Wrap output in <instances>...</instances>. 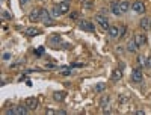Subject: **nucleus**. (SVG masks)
<instances>
[{
	"mask_svg": "<svg viewBox=\"0 0 151 115\" xmlns=\"http://www.w3.org/2000/svg\"><path fill=\"white\" fill-rule=\"evenodd\" d=\"M126 32H127V27H126V26H110L109 30H107L109 36H110V38H113V39L121 38L122 35H126Z\"/></svg>",
	"mask_w": 151,
	"mask_h": 115,
	"instance_id": "obj_1",
	"label": "nucleus"
},
{
	"mask_svg": "<svg viewBox=\"0 0 151 115\" xmlns=\"http://www.w3.org/2000/svg\"><path fill=\"white\" fill-rule=\"evenodd\" d=\"M39 21H42L44 26H51V24H55V18H53V15H50V12H48L47 9H42Z\"/></svg>",
	"mask_w": 151,
	"mask_h": 115,
	"instance_id": "obj_2",
	"label": "nucleus"
},
{
	"mask_svg": "<svg viewBox=\"0 0 151 115\" xmlns=\"http://www.w3.org/2000/svg\"><path fill=\"white\" fill-rule=\"evenodd\" d=\"M95 21L100 24V27L103 29V30H109L110 24H109V20H107L106 15H103V14H97V15H95Z\"/></svg>",
	"mask_w": 151,
	"mask_h": 115,
	"instance_id": "obj_3",
	"label": "nucleus"
},
{
	"mask_svg": "<svg viewBox=\"0 0 151 115\" xmlns=\"http://www.w3.org/2000/svg\"><path fill=\"white\" fill-rule=\"evenodd\" d=\"M41 11H42L41 8H35L33 11H30V14H29V20H30L32 23L39 21V20H41Z\"/></svg>",
	"mask_w": 151,
	"mask_h": 115,
	"instance_id": "obj_4",
	"label": "nucleus"
},
{
	"mask_svg": "<svg viewBox=\"0 0 151 115\" xmlns=\"http://www.w3.org/2000/svg\"><path fill=\"white\" fill-rule=\"evenodd\" d=\"M126 49H127V51H128V53H138L139 45L136 44V41H134V38H133V39H128V41H127Z\"/></svg>",
	"mask_w": 151,
	"mask_h": 115,
	"instance_id": "obj_5",
	"label": "nucleus"
},
{
	"mask_svg": "<svg viewBox=\"0 0 151 115\" xmlns=\"http://www.w3.org/2000/svg\"><path fill=\"white\" fill-rule=\"evenodd\" d=\"M130 77H132V80H133V82H136V83H139V82H142V80H144V74H142V71H141V70H138V68L132 70Z\"/></svg>",
	"mask_w": 151,
	"mask_h": 115,
	"instance_id": "obj_6",
	"label": "nucleus"
},
{
	"mask_svg": "<svg viewBox=\"0 0 151 115\" xmlns=\"http://www.w3.org/2000/svg\"><path fill=\"white\" fill-rule=\"evenodd\" d=\"M79 27L82 30H85V32H94V24L91 21H86V20H82L79 23Z\"/></svg>",
	"mask_w": 151,
	"mask_h": 115,
	"instance_id": "obj_7",
	"label": "nucleus"
},
{
	"mask_svg": "<svg viewBox=\"0 0 151 115\" xmlns=\"http://www.w3.org/2000/svg\"><path fill=\"white\" fill-rule=\"evenodd\" d=\"M134 41H136V44H138L139 47H142V45L147 44V35L138 32L136 35H134Z\"/></svg>",
	"mask_w": 151,
	"mask_h": 115,
	"instance_id": "obj_8",
	"label": "nucleus"
},
{
	"mask_svg": "<svg viewBox=\"0 0 151 115\" xmlns=\"http://www.w3.org/2000/svg\"><path fill=\"white\" fill-rule=\"evenodd\" d=\"M132 9L136 14H144L145 12V5L142 3V2H134L133 5H132Z\"/></svg>",
	"mask_w": 151,
	"mask_h": 115,
	"instance_id": "obj_9",
	"label": "nucleus"
},
{
	"mask_svg": "<svg viewBox=\"0 0 151 115\" xmlns=\"http://www.w3.org/2000/svg\"><path fill=\"white\" fill-rule=\"evenodd\" d=\"M24 104H26V106H27V108L30 109V111H35V109L38 108V100H36L35 97H29L27 100L24 102Z\"/></svg>",
	"mask_w": 151,
	"mask_h": 115,
	"instance_id": "obj_10",
	"label": "nucleus"
},
{
	"mask_svg": "<svg viewBox=\"0 0 151 115\" xmlns=\"http://www.w3.org/2000/svg\"><path fill=\"white\" fill-rule=\"evenodd\" d=\"M56 6H57L59 11H61V14H67V12L69 11V2H68V0H65V2H61V3H57Z\"/></svg>",
	"mask_w": 151,
	"mask_h": 115,
	"instance_id": "obj_11",
	"label": "nucleus"
},
{
	"mask_svg": "<svg viewBox=\"0 0 151 115\" xmlns=\"http://www.w3.org/2000/svg\"><path fill=\"white\" fill-rule=\"evenodd\" d=\"M112 80L113 82H118V80H121L122 79V68H115L112 71Z\"/></svg>",
	"mask_w": 151,
	"mask_h": 115,
	"instance_id": "obj_12",
	"label": "nucleus"
},
{
	"mask_svg": "<svg viewBox=\"0 0 151 115\" xmlns=\"http://www.w3.org/2000/svg\"><path fill=\"white\" fill-rule=\"evenodd\" d=\"M110 11H112V14H113V15H116V17L122 15L121 6H120V2H118V3H112V5H110Z\"/></svg>",
	"mask_w": 151,
	"mask_h": 115,
	"instance_id": "obj_13",
	"label": "nucleus"
},
{
	"mask_svg": "<svg viewBox=\"0 0 151 115\" xmlns=\"http://www.w3.org/2000/svg\"><path fill=\"white\" fill-rule=\"evenodd\" d=\"M30 112V109L26 104H17V115H27Z\"/></svg>",
	"mask_w": 151,
	"mask_h": 115,
	"instance_id": "obj_14",
	"label": "nucleus"
},
{
	"mask_svg": "<svg viewBox=\"0 0 151 115\" xmlns=\"http://www.w3.org/2000/svg\"><path fill=\"white\" fill-rule=\"evenodd\" d=\"M109 103H110V97L109 96H103V97L100 98V103L98 104H100L101 109H106L107 106H109Z\"/></svg>",
	"mask_w": 151,
	"mask_h": 115,
	"instance_id": "obj_15",
	"label": "nucleus"
},
{
	"mask_svg": "<svg viewBox=\"0 0 151 115\" xmlns=\"http://www.w3.org/2000/svg\"><path fill=\"white\" fill-rule=\"evenodd\" d=\"M65 97H67V94L63 92V91H56V92H53V98H55L56 102H63V100H65Z\"/></svg>",
	"mask_w": 151,
	"mask_h": 115,
	"instance_id": "obj_16",
	"label": "nucleus"
},
{
	"mask_svg": "<svg viewBox=\"0 0 151 115\" xmlns=\"http://www.w3.org/2000/svg\"><path fill=\"white\" fill-rule=\"evenodd\" d=\"M139 26H141V29H142V30H148V29H150V26H151V21H150L147 17H142V20H141V23H139Z\"/></svg>",
	"mask_w": 151,
	"mask_h": 115,
	"instance_id": "obj_17",
	"label": "nucleus"
},
{
	"mask_svg": "<svg viewBox=\"0 0 151 115\" xmlns=\"http://www.w3.org/2000/svg\"><path fill=\"white\" fill-rule=\"evenodd\" d=\"M62 44V39H61V36H57V35H53L51 38H50V45L51 47H56V45H61Z\"/></svg>",
	"mask_w": 151,
	"mask_h": 115,
	"instance_id": "obj_18",
	"label": "nucleus"
},
{
	"mask_svg": "<svg viewBox=\"0 0 151 115\" xmlns=\"http://www.w3.org/2000/svg\"><path fill=\"white\" fill-rule=\"evenodd\" d=\"M24 32H26V35H29V36H36V35L41 33V30H38L35 27H29V29H26Z\"/></svg>",
	"mask_w": 151,
	"mask_h": 115,
	"instance_id": "obj_19",
	"label": "nucleus"
},
{
	"mask_svg": "<svg viewBox=\"0 0 151 115\" xmlns=\"http://www.w3.org/2000/svg\"><path fill=\"white\" fill-rule=\"evenodd\" d=\"M120 6H121V11H122V14H126V12L128 11V9H130V3L124 0V2H120Z\"/></svg>",
	"mask_w": 151,
	"mask_h": 115,
	"instance_id": "obj_20",
	"label": "nucleus"
},
{
	"mask_svg": "<svg viewBox=\"0 0 151 115\" xmlns=\"http://www.w3.org/2000/svg\"><path fill=\"white\" fill-rule=\"evenodd\" d=\"M11 59H12V53H11V51H3V53H2V61L8 62Z\"/></svg>",
	"mask_w": 151,
	"mask_h": 115,
	"instance_id": "obj_21",
	"label": "nucleus"
},
{
	"mask_svg": "<svg viewBox=\"0 0 151 115\" xmlns=\"http://www.w3.org/2000/svg\"><path fill=\"white\" fill-rule=\"evenodd\" d=\"M138 64L141 65V67H147V57L142 56V55H139L138 56Z\"/></svg>",
	"mask_w": 151,
	"mask_h": 115,
	"instance_id": "obj_22",
	"label": "nucleus"
},
{
	"mask_svg": "<svg viewBox=\"0 0 151 115\" xmlns=\"http://www.w3.org/2000/svg\"><path fill=\"white\" fill-rule=\"evenodd\" d=\"M104 88H106V83L100 82V83H97V85H95V91H97V92H103Z\"/></svg>",
	"mask_w": 151,
	"mask_h": 115,
	"instance_id": "obj_23",
	"label": "nucleus"
},
{
	"mask_svg": "<svg viewBox=\"0 0 151 115\" xmlns=\"http://www.w3.org/2000/svg\"><path fill=\"white\" fill-rule=\"evenodd\" d=\"M6 114H9V115H17V106L8 108V109H6Z\"/></svg>",
	"mask_w": 151,
	"mask_h": 115,
	"instance_id": "obj_24",
	"label": "nucleus"
},
{
	"mask_svg": "<svg viewBox=\"0 0 151 115\" xmlns=\"http://www.w3.org/2000/svg\"><path fill=\"white\" fill-rule=\"evenodd\" d=\"M51 15H53V18H57L59 15H62V14H61V11H59V9H57V6H55V8H53Z\"/></svg>",
	"mask_w": 151,
	"mask_h": 115,
	"instance_id": "obj_25",
	"label": "nucleus"
},
{
	"mask_svg": "<svg viewBox=\"0 0 151 115\" xmlns=\"http://www.w3.org/2000/svg\"><path fill=\"white\" fill-rule=\"evenodd\" d=\"M2 18L3 20H11L12 15H11V12H8V11H2Z\"/></svg>",
	"mask_w": 151,
	"mask_h": 115,
	"instance_id": "obj_26",
	"label": "nucleus"
},
{
	"mask_svg": "<svg viewBox=\"0 0 151 115\" xmlns=\"http://www.w3.org/2000/svg\"><path fill=\"white\" fill-rule=\"evenodd\" d=\"M71 65V68H82V67H85V64H80V62H74V64H69Z\"/></svg>",
	"mask_w": 151,
	"mask_h": 115,
	"instance_id": "obj_27",
	"label": "nucleus"
},
{
	"mask_svg": "<svg viewBox=\"0 0 151 115\" xmlns=\"http://www.w3.org/2000/svg\"><path fill=\"white\" fill-rule=\"evenodd\" d=\"M69 18H71V20H77L79 18V12H71V14H69Z\"/></svg>",
	"mask_w": 151,
	"mask_h": 115,
	"instance_id": "obj_28",
	"label": "nucleus"
},
{
	"mask_svg": "<svg viewBox=\"0 0 151 115\" xmlns=\"http://www.w3.org/2000/svg\"><path fill=\"white\" fill-rule=\"evenodd\" d=\"M42 51H44V49H42V47H39V49L36 50V53H35V55H36V56H41V55H42Z\"/></svg>",
	"mask_w": 151,
	"mask_h": 115,
	"instance_id": "obj_29",
	"label": "nucleus"
},
{
	"mask_svg": "<svg viewBox=\"0 0 151 115\" xmlns=\"http://www.w3.org/2000/svg\"><path fill=\"white\" fill-rule=\"evenodd\" d=\"M20 3H21V6H26V5L30 3V0H20Z\"/></svg>",
	"mask_w": 151,
	"mask_h": 115,
	"instance_id": "obj_30",
	"label": "nucleus"
},
{
	"mask_svg": "<svg viewBox=\"0 0 151 115\" xmlns=\"http://www.w3.org/2000/svg\"><path fill=\"white\" fill-rule=\"evenodd\" d=\"M120 100H121V103L124 104V103H127V102H128V98H127V97H124V96H121V97H120Z\"/></svg>",
	"mask_w": 151,
	"mask_h": 115,
	"instance_id": "obj_31",
	"label": "nucleus"
},
{
	"mask_svg": "<svg viewBox=\"0 0 151 115\" xmlns=\"http://www.w3.org/2000/svg\"><path fill=\"white\" fill-rule=\"evenodd\" d=\"M147 67H148V68H151V56L147 57Z\"/></svg>",
	"mask_w": 151,
	"mask_h": 115,
	"instance_id": "obj_32",
	"label": "nucleus"
},
{
	"mask_svg": "<svg viewBox=\"0 0 151 115\" xmlns=\"http://www.w3.org/2000/svg\"><path fill=\"white\" fill-rule=\"evenodd\" d=\"M56 114H59V115H65L67 112H65V111H63V109H61V111H56Z\"/></svg>",
	"mask_w": 151,
	"mask_h": 115,
	"instance_id": "obj_33",
	"label": "nucleus"
},
{
	"mask_svg": "<svg viewBox=\"0 0 151 115\" xmlns=\"http://www.w3.org/2000/svg\"><path fill=\"white\" fill-rule=\"evenodd\" d=\"M145 112L144 111H136V112H134V115H144Z\"/></svg>",
	"mask_w": 151,
	"mask_h": 115,
	"instance_id": "obj_34",
	"label": "nucleus"
},
{
	"mask_svg": "<svg viewBox=\"0 0 151 115\" xmlns=\"http://www.w3.org/2000/svg\"><path fill=\"white\" fill-rule=\"evenodd\" d=\"M47 112L50 114V115H53V114H56V111H53V109H47Z\"/></svg>",
	"mask_w": 151,
	"mask_h": 115,
	"instance_id": "obj_35",
	"label": "nucleus"
}]
</instances>
